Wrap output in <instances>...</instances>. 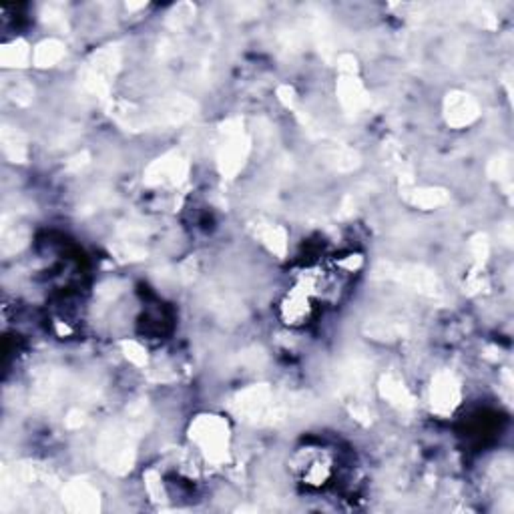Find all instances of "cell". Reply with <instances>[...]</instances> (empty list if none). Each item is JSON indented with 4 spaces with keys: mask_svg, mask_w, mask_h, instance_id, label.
I'll list each match as a JSON object with an SVG mask.
<instances>
[{
    "mask_svg": "<svg viewBox=\"0 0 514 514\" xmlns=\"http://www.w3.org/2000/svg\"><path fill=\"white\" fill-rule=\"evenodd\" d=\"M63 55V45L61 43H56V41H45L43 45L36 46V63L38 65H46V63H55L58 61Z\"/></svg>",
    "mask_w": 514,
    "mask_h": 514,
    "instance_id": "2",
    "label": "cell"
},
{
    "mask_svg": "<svg viewBox=\"0 0 514 514\" xmlns=\"http://www.w3.org/2000/svg\"><path fill=\"white\" fill-rule=\"evenodd\" d=\"M310 295L305 291L295 290L291 295H288V300L281 305V313H283V320L288 324H303L310 315Z\"/></svg>",
    "mask_w": 514,
    "mask_h": 514,
    "instance_id": "1",
    "label": "cell"
}]
</instances>
